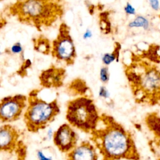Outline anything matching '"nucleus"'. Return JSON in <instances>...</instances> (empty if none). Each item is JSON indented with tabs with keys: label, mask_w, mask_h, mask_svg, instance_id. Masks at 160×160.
<instances>
[{
	"label": "nucleus",
	"mask_w": 160,
	"mask_h": 160,
	"mask_svg": "<svg viewBox=\"0 0 160 160\" xmlns=\"http://www.w3.org/2000/svg\"><path fill=\"white\" fill-rule=\"evenodd\" d=\"M91 139L103 159L140 160L131 133L109 115L102 114Z\"/></svg>",
	"instance_id": "obj_1"
},
{
	"label": "nucleus",
	"mask_w": 160,
	"mask_h": 160,
	"mask_svg": "<svg viewBox=\"0 0 160 160\" xmlns=\"http://www.w3.org/2000/svg\"><path fill=\"white\" fill-rule=\"evenodd\" d=\"M124 73L137 103L160 104V69L156 64L132 52L131 62L124 65Z\"/></svg>",
	"instance_id": "obj_2"
},
{
	"label": "nucleus",
	"mask_w": 160,
	"mask_h": 160,
	"mask_svg": "<svg viewBox=\"0 0 160 160\" xmlns=\"http://www.w3.org/2000/svg\"><path fill=\"white\" fill-rule=\"evenodd\" d=\"M6 13L21 24L41 32L52 27L65 13L64 0H16L6 7Z\"/></svg>",
	"instance_id": "obj_3"
},
{
	"label": "nucleus",
	"mask_w": 160,
	"mask_h": 160,
	"mask_svg": "<svg viewBox=\"0 0 160 160\" xmlns=\"http://www.w3.org/2000/svg\"><path fill=\"white\" fill-rule=\"evenodd\" d=\"M38 93V90H33L29 93L24 114V124L28 130L32 132L44 129L60 112L56 99L48 102L39 98Z\"/></svg>",
	"instance_id": "obj_4"
},
{
	"label": "nucleus",
	"mask_w": 160,
	"mask_h": 160,
	"mask_svg": "<svg viewBox=\"0 0 160 160\" xmlns=\"http://www.w3.org/2000/svg\"><path fill=\"white\" fill-rule=\"evenodd\" d=\"M101 116L92 99L81 96L68 102L66 118L69 124L77 129L91 133L97 128Z\"/></svg>",
	"instance_id": "obj_5"
},
{
	"label": "nucleus",
	"mask_w": 160,
	"mask_h": 160,
	"mask_svg": "<svg viewBox=\"0 0 160 160\" xmlns=\"http://www.w3.org/2000/svg\"><path fill=\"white\" fill-rule=\"evenodd\" d=\"M51 54L56 61L64 62L66 66L74 64L76 49L71 34V28L65 22H62L58 28L56 37L52 41Z\"/></svg>",
	"instance_id": "obj_6"
},
{
	"label": "nucleus",
	"mask_w": 160,
	"mask_h": 160,
	"mask_svg": "<svg viewBox=\"0 0 160 160\" xmlns=\"http://www.w3.org/2000/svg\"><path fill=\"white\" fill-rule=\"evenodd\" d=\"M28 97L16 94L4 97L1 100L0 119L1 123H8L18 120L27 106Z\"/></svg>",
	"instance_id": "obj_7"
},
{
	"label": "nucleus",
	"mask_w": 160,
	"mask_h": 160,
	"mask_svg": "<svg viewBox=\"0 0 160 160\" xmlns=\"http://www.w3.org/2000/svg\"><path fill=\"white\" fill-rule=\"evenodd\" d=\"M52 138L54 145L62 152L67 154L77 146L78 136L68 124L60 126L54 132Z\"/></svg>",
	"instance_id": "obj_8"
},
{
	"label": "nucleus",
	"mask_w": 160,
	"mask_h": 160,
	"mask_svg": "<svg viewBox=\"0 0 160 160\" xmlns=\"http://www.w3.org/2000/svg\"><path fill=\"white\" fill-rule=\"evenodd\" d=\"M20 134L16 128L8 123L1 126L0 128V148L1 151L12 152L25 149V147L21 144Z\"/></svg>",
	"instance_id": "obj_9"
},
{
	"label": "nucleus",
	"mask_w": 160,
	"mask_h": 160,
	"mask_svg": "<svg viewBox=\"0 0 160 160\" xmlns=\"http://www.w3.org/2000/svg\"><path fill=\"white\" fill-rule=\"evenodd\" d=\"M66 69L51 65L43 70L39 75L41 86L46 88H58L63 85L66 78Z\"/></svg>",
	"instance_id": "obj_10"
},
{
	"label": "nucleus",
	"mask_w": 160,
	"mask_h": 160,
	"mask_svg": "<svg viewBox=\"0 0 160 160\" xmlns=\"http://www.w3.org/2000/svg\"><path fill=\"white\" fill-rule=\"evenodd\" d=\"M66 160H98L97 148L89 141H83L66 154Z\"/></svg>",
	"instance_id": "obj_11"
},
{
	"label": "nucleus",
	"mask_w": 160,
	"mask_h": 160,
	"mask_svg": "<svg viewBox=\"0 0 160 160\" xmlns=\"http://www.w3.org/2000/svg\"><path fill=\"white\" fill-rule=\"evenodd\" d=\"M33 49L35 51L44 55H49L51 52L52 42L43 34H40L32 39Z\"/></svg>",
	"instance_id": "obj_12"
},
{
	"label": "nucleus",
	"mask_w": 160,
	"mask_h": 160,
	"mask_svg": "<svg viewBox=\"0 0 160 160\" xmlns=\"http://www.w3.org/2000/svg\"><path fill=\"white\" fill-rule=\"evenodd\" d=\"M145 124L155 138L160 140V116L156 112H149L144 118Z\"/></svg>",
	"instance_id": "obj_13"
},
{
	"label": "nucleus",
	"mask_w": 160,
	"mask_h": 160,
	"mask_svg": "<svg viewBox=\"0 0 160 160\" xmlns=\"http://www.w3.org/2000/svg\"><path fill=\"white\" fill-rule=\"evenodd\" d=\"M137 54L152 63L159 64L160 63V45L151 44L146 49L142 50L141 53Z\"/></svg>",
	"instance_id": "obj_14"
},
{
	"label": "nucleus",
	"mask_w": 160,
	"mask_h": 160,
	"mask_svg": "<svg viewBox=\"0 0 160 160\" xmlns=\"http://www.w3.org/2000/svg\"><path fill=\"white\" fill-rule=\"evenodd\" d=\"M121 48L122 46L121 43L118 41H116L114 44V48L112 52L103 54L102 57V62L103 64L108 66L114 61L118 62Z\"/></svg>",
	"instance_id": "obj_15"
},
{
	"label": "nucleus",
	"mask_w": 160,
	"mask_h": 160,
	"mask_svg": "<svg viewBox=\"0 0 160 160\" xmlns=\"http://www.w3.org/2000/svg\"><path fill=\"white\" fill-rule=\"evenodd\" d=\"M110 11H104L99 14V26L101 32L104 34H109L112 32L111 24L109 19Z\"/></svg>",
	"instance_id": "obj_16"
},
{
	"label": "nucleus",
	"mask_w": 160,
	"mask_h": 160,
	"mask_svg": "<svg viewBox=\"0 0 160 160\" xmlns=\"http://www.w3.org/2000/svg\"><path fill=\"white\" fill-rule=\"evenodd\" d=\"M128 28H142L144 30H148L150 27V23L149 20L142 15H137L134 19L131 21L128 24Z\"/></svg>",
	"instance_id": "obj_17"
},
{
	"label": "nucleus",
	"mask_w": 160,
	"mask_h": 160,
	"mask_svg": "<svg viewBox=\"0 0 160 160\" xmlns=\"http://www.w3.org/2000/svg\"><path fill=\"white\" fill-rule=\"evenodd\" d=\"M6 52L8 54L23 55L24 50L21 43L19 41H18L14 43L10 48L6 49Z\"/></svg>",
	"instance_id": "obj_18"
},
{
	"label": "nucleus",
	"mask_w": 160,
	"mask_h": 160,
	"mask_svg": "<svg viewBox=\"0 0 160 160\" xmlns=\"http://www.w3.org/2000/svg\"><path fill=\"white\" fill-rule=\"evenodd\" d=\"M109 68L107 66H102L99 71V78L102 83H107L109 80Z\"/></svg>",
	"instance_id": "obj_19"
},
{
	"label": "nucleus",
	"mask_w": 160,
	"mask_h": 160,
	"mask_svg": "<svg viewBox=\"0 0 160 160\" xmlns=\"http://www.w3.org/2000/svg\"><path fill=\"white\" fill-rule=\"evenodd\" d=\"M31 61L29 59H24V62H22V64H21L19 69L18 71V73L21 75V76H24V73L27 72V69L31 67Z\"/></svg>",
	"instance_id": "obj_20"
},
{
	"label": "nucleus",
	"mask_w": 160,
	"mask_h": 160,
	"mask_svg": "<svg viewBox=\"0 0 160 160\" xmlns=\"http://www.w3.org/2000/svg\"><path fill=\"white\" fill-rule=\"evenodd\" d=\"M124 11L127 15H135L136 14V9L129 2H126V5L124 7Z\"/></svg>",
	"instance_id": "obj_21"
},
{
	"label": "nucleus",
	"mask_w": 160,
	"mask_h": 160,
	"mask_svg": "<svg viewBox=\"0 0 160 160\" xmlns=\"http://www.w3.org/2000/svg\"><path fill=\"white\" fill-rule=\"evenodd\" d=\"M99 96L102 98H108L109 96V92L105 86H101L99 90Z\"/></svg>",
	"instance_id": "obj_22"
},
{
	"label": "nucleus",
	"mask_w": 160,
	"mask_h": 160,
	"mask_svg": "<svg viewBox=\"0 0 160 160\" xmlns=\"http://www.w3.org/2000/svg\"><path fill=\"white\" fill-rule=\"evenodd\" d=\"M37 158L38 160H52L51 156H47L41 150L37 151Z\"/></svg>",
	"instance_id": "obj_23"
},
{
	"label": "nucleus",
	"mask_w": 160,
	"mask_h": 160,
	"mask_svg": "<svg viewBox=\"0 0 160 160\" xmlns=\"http://www.w3.org/2000/svg\"><path fill=\"white\" fill-rule=\"evenodd\" d=\"M151 8L154 11H158L159 9V0H147Z\"/></svg>",
	"instance_id": "obj_24"
},
{
	"label": "nucleus",
	"mask_w": 160,
	"mask_h": 160,
	"mask_svg": "<svg viewBox=\"0 0 160 160\" xmlns=\"http://www.w3.org/2000/svg\"><path fill=\"white\" fill-rule=\"evenodd\" d=\"M92 31L90 30V29H87L83 34L82 35V38L84 39H89L92 37Z\"/></svg>",
	"instance_id": "obj_25"
},
{
	"label": "nucleus",
	"mask_w": 160,
	"mask_h": 160,
	"mask_svg": "<svg viewBox=\"0 0 160 160\" xmlns=\"http://www.w3.org/2000/svg\"><path fill=\"white\" fill-rule=\"evenodd\" d=\"M102 160H125V159H102Z\"/></svg>",
	"instance_id": "obj_26"
},
{
	"label": "nucleus",
	"mask_w": 160,
	"mask_h": 160,
	"mask_svg": "<svg viewBox=\"0 0 160 160\" xmlns=\"http://www.w3.org/2000/svg\"><path fill=\"white\" fill-rule=\"evenodd\" d=\"M158 160H160V157H159V158L158 159Z\"/></svg>",
	"instance_id": "obj_27"
}]
</instances>
